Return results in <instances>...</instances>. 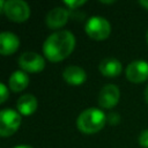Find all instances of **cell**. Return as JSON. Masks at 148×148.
Returning a JSON list of instances; mask_svg holds the SVG:
<instances>
[{"mask_svg": "<svg viewBox=\"0 0 148 148\" xmlns=\"http://www.w3.org/2000/svg\"><path fill=\"white\" fill-rule=\"evenodd\" d=\"M75 47V36L69 30H58L51 34L43 43V53L50 61H61Z\"/></svg>", "mask_w": 148, "mask_h": 148, "instance_id": "1", "label": "cell"}, {"mask_svg": "<svg viewBox=\"0 0 148 148\" xmlns=\"http://www.w3.org/2000/svg\"><path fill=\"white\" fill-rule=\"evenodd\" d=\"M106 123V114L98 108H88L83 110L76 119V126L80 132L92 134L101 131Z\"/></svg>", "mask_w": 148, "mask_h": 148, "instance_id": "2", "label": "cell"}, {"mask_svg": "<svg viewBox=\"0 0 148 148\" xmlns=\"http://www.w3.org/2000/svg\"><path fill=\"white\" fill-rule=\"evenodd\" d=\"M84 30L90 38L102 40L109 37L111 32V24L105 17L95 15L87 20L84 24Z\"/></svg>", "mask_w": 148, "mask_h": 148, "instance_id": "3", "label": "cell"}, {"mask_svg": "<svg viewBox=\"0 0 148 148\" xmlns=\"http://www.w3.org/2000/svg\"><path fill=\"white\" fill-rule=\"evenodd\" d=\"M21 125V113L14 109H2L0 111V135L9 136L14 134Z\"/></svg>", "mask_w": 148, "mask_h": 148, "instance_id": "4", "label": "cell"}, {"mask_svg": "<svg viewBox=\"0 0 148 148\" xmlns=\"http://www.w3.org/2000/svg\"><path fill=\"white\" fill-rule=\"evenodd\" d=\"M2 12L10 21L23 22L30 16V6L24 0H7Z\"/></svg>", "mask_w": 148, "mask_h": 148, "instance_id": "5", "label": "cell"}, {"mask_svg": "<svg viewBox=\"0 0 148 148\" xmlns=\"http://www.w3.org/2000/svg\"><path fill=\"white\" fill-rule=\"evenodd\" d=\"M18 66L24 71V72H30V73H36L40 72L45 67V59L43 56H40L37 52L28 51L23 52L18 59H17Z\"/></svg>", "mask_w": 148, "mask_h": 148, "instance_id": "6", "label": "cell"}, {"mask_svg": "<svg viewBox=\"0 0 148 148\" xmlns=\"http://www.w3.org/2000/svg\"><path fill=\"white\" fill-rule=\"evenodd\" d=\"M125 74L127 80L133 83H140L148 80V61L142 59L131 61L125 69Z\"/></svg>", "mask_w": 148, "mask_h": 148, "instance_id": "7", "label": "cell"}, {"mask_svg": "<svg viewBox=\"0 0 148 148\" xmlns=\"http://www.w3.org/2000/svg\"><path fill=\"white\" fill-rule=\"evenodd\" d=\"M71 16V12L65 7H54L49 10L45 16V23L50 29H59L64 27Z\"/></svg>", "mask_w": 148, "mask_h": 148, "instance_id": "8", "label": "cell"}, {"mask_svg": "<svg viewBox=\"0 0 148 148\" xmlns=\"http://www.w3.org/2000/svg\"><path fill=\"white\" fill-rule=\"evenodd\" d=\"M119 97H120L119 88L116 84L109 83V84H105L99 90L98 104H99V106H102L104 109H111L114 105H117Z\"/></svg>", "mask_w": 148, "mask_h": 148, "instance_id": "9", "label": "cell"}, {"mask_svg": "<svg viewBox=\"0 0 148 148\" xmlns=\"http://www.w3.org/2000/svg\"><path fill=\"white\" fill-rule=\"evenodd\" d=\"M20 46V38L12 31H2L0 34V53L8 56L14 53Z\"/></svg>", "mask_w": 148, "mask_h": 148, "instance_id": "10", "label": "cell"}, {"mask_svg": "<svg viewBox=\"0 0 148 148\" xmlns=\"http://www.w3.org/2000/svg\"><path fill=\"white\" fill-rule=\"evenodd\" d=\"M62 77L71 86H80L86 81L87 74L82 67L77 65H69L64 69Z\"/></svg>", "mask_w": 148, "mask_h": 148, "instance_id": "11", "label": "cell"}, {"mask_svg": "<svg viewBox=\"0 0 148 148\" xmlns=\"http://www.w3.org/2000/svg\"><path fill=\"white\" fill-rule=\"evenodd\" d=\"M98 69L104 76L114 77V76H118L121 73L123 66H121V62L118 59H116L113 57H106L99 62Z\"/></svg>", "mask_w": 148, "mask_h": 148, "instance_id": "12", "label": "cell"}, {"mask_svg": "<svg viewBox=\"0 0 148 148\" xmlns=\"http://www.w3.org/2000/svg\"><path fill=\"white\" fill-rule=\"evenodd\" d=\"M38 106V101L32 94H23L16 101V109L23 116L32 114Z\"/></svg>", "mask_w": 148, "mask_h": 148, "instance_id": "13", "label": "cell"}, {"mask_svg": "<svg viewBox=\"0 0 148 148\" xmlns=\"http://www.w3.org/2000/svg\"><path fill=\"white\" fill-rule=\"evenodd\" d=\"M8 84H9V88L15 92L24 90L29 84L28 73L24 71H20V69L14 71L8 77Z\"/></svg>", "mask_w": 148, "mask_h": 148, "instance_id": "14", "label": "cell"}, {"mask_svg": "<svg viewBox=\"0 0 148 148\" xmlns=\"http://www.w3.org/2000/svg\"><path fill=\"white\" fill-rule=\"evenodd\" d=\"M64 3L68 7V9H69V12L71 10H75V9H77L80 6H82V5H84L86 3V0H64Z\"/></svg>", "mask_w": 148, "mask_h": 148, "instance_id": "15", "label": "cell"}, {"mask_svg": "<svg viewBox=\"0 0 148 148\" xmlns=\"http://www.w3.org/2000/svg\"><path fill=\"white\" fill-rule=\"evenodd\" d=\"M138 141L140 146H142L143 148H148V128L141 131V133L138 136Z\"/></svg>", "mask_w": 148, "mask_h": 148, "instance_id": "16", "label": "cell"}, {"mask_svg": "<svg viewBox=\"0 0 148 148\" xmlns=\"http://www.w3.org/2000/svg\"><path fill=\"white\" fill-rule=\"evenodd\" d=\"M106 121L109 124H111V125H117L120 121V116L117 112H110L106 116Z\"/></svg>", "mask_w": 148, "mask_h": 148, "instance_id": "17", "label": "cell"}, {"mask_svg": "<svg viewBox=\"0 0 148 148\" xmlns=\"http://www.w3.org/2000/svg\"><path fill=\"white\" fill-rule=\"evenodd\" d=\"M8 97V88L5 83H0V103H5V101Z\"/></svg>", "mask_w": 148, "mask_h": 148, "instance_id": "18", "label": "cell"}, {"mask_svg": "<svg viewBox=\"0 0 148 148\" xmlns=\"http://www.w3.org/2000/svg\"><path fill=\"white\" fill-rule=\"evenodd\" d=\"M139 3L143 6L146 9H148V0H139Z\"/></svg>", "mask_w": 148, "mask_h": 148, "instance_id": "19", "label": "cell"}, {"mask_svg": "<svg viewBox=\"0 0 148 148\" xmlns=\"http://www.w3.org/2000/svg\"><path fill=\"white\" fill-rule=\"evenodd\" d=\"M13 148H34V147H31L29 145H17V146H15Z\"/></svg>", "mask_w": 148, "mask_h": 148, "instance_id": "20", "label": "cell"}, {"mask_svg": "<svg viewBox=\"0 0 148 148\" xmlns=\"http://www.w3.org/2000/svg\"><path fill=\"white\" fill-rule=\"evenodd\" d=\"M145 99H146V102L148 103V84H147L146 88H145Z\"/></svg>", "mask_w": 148, "mask_h": 148, "instance_id": "21", "label": "cell"}, {"mask_svg": "<svg viewBox=\"0 0 148 148\" xmlns=\"http://www.w3.org/2000/svg\"><path fill=\"white\" fill-rule=\"evenodd\" d=\"M146 39H147V43H148V30H147V32H146Z\"/></svg>", "mask_w": 148, "mask_h": 148, "instance_id": "22", "label": "cell"}]
</instances>
